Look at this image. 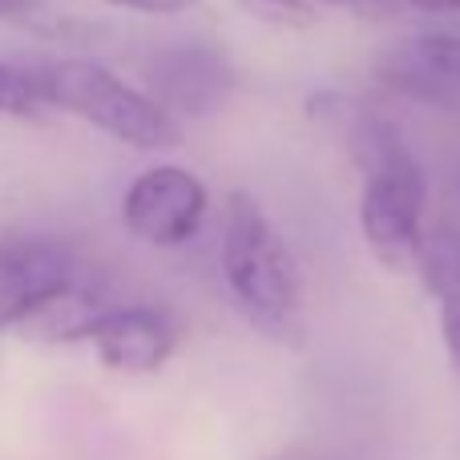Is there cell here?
Masks as SVG:
<instances>
[{
  "instance_id": "obj_10",
  "label": "cell",
  "mask_w": 460,
  "mask_h": 460,
  "mask_svg": "<svg viewBox=\"0 0 460 460\" xmlns=\"http://www.w3.org/2000/svg\"><path fill=\"white\" fill-rule=\"evenodd\" d=\"M246 16L259 24H275V29H311L319 24V13L307 0H238Z\"/></svg>"
},
{
  "instance_id": "obj_7",
  "label": "cell",
  "mask_w": 460,
  "mask_h": 460,
  "mask_svg": "<svg viewBox=\"0 0 460 460\" xmlns=\"http://www.w3.org/2000/svg\"><path fill=\"white\" fill-rule=\"evenodd\" d=\"M89 343L110 372L154 376L178 351V323L162 307L129 303V307H113Z\"/></svg>"
},
{
  "instance_id": "obj_12",
  "label": "cell",
  "mask_w": 460,
  "mask_h": 460,
  "mask_svg": "<svg viewBox=\"0 0 460 460\" xmlns=\"http://www.w3.org/2000/svg\"><path fill=\"white\" fill-rule=\"evenodd\" d=\"M311 8H315L319 16L323 13H340V16H351V21H388L392 13H396V4L392 0H307Z\"/></svg>"
},
{
  "instance_id": "obj_6",
  "label": "cell",
  "mask_w": 460,
  "mask_h": 460,
  "mask_svg": "<svg viewBox=\"0 0 460 460\" xmlns=\"http://www.w3.org/2000/svg\"><path fill=\"white\" fill-rule=\"evenodd\" d=\"M146 85L170 118H202V113H215L234 93L238 77L223 49L182 40V45H166L150 57Z\"/></svg>"
},
{
  "instance_id": "obj_1",
  "label": "cell",
  "mask_w": 460,
  "mask_h": 460,
  "mask_svg": "<svg viewBox=\"0 0 460 460\" xmlns=\"http://www.w3.org/2000/svg\"><path fill=\"white\" fill-rule=\"evenodd\" d=\"M218 262L230 299L254 332L279 343L303 340V270L279 226L246 190H230L223 202Z\"/></svg>"
},
{
  "instance_id": "obj_13",
  "label": "cell",
  "mask_w": 460,
  "mask_h": 460,
  "mask_svg": "<svg viewBox=\"0 0 460 460\" xmlns=\"http://www.w3.org/2000/svg\"><path fill=\"white\" fill-rule=\"evenodd\" d=\"M102 4L142 13V16H178V13H190L199 0H102Z\"/></svg>"
},
{
  "instance_id": "obj_15",
  "label": "cell",
  "mask_w": 460,
  "mask_h": 460,
  "mask_svg": "<svg viewBox=\"0 0 460 460\" xmlns=\"http://www.w3.org/2000/svg\"><path fill=\"white\" fill-rule=\"evenodd\" d=\"M262 460H335V456H327V453H315V448H283V453H275V456H262Z\"/></svg>"
},
{
  "instance_id": "obj_2",
  "label": "cell",
  "mask_w": 460,
  "mask_h": 460,
  "mask_svg": "<svg viewBox=\"0 0 460 460\" xmlns=\"http://www.w3.org/2000/svg\"><path fill=\"white\" fill-rule=\"evenodd\" d=\"M37 85L40 105L65 110L85 126L102 129L105 137L129 146V150H170L182 142L178 118H170L146 89H134L113 69L85 57H61L53 65H40L29 73Z\"/></svg>"
},
{
  "instance_id": "obj_4",
  "label": "cell",
  "mask_w": 460,
  "mask_h": 460,
  "mask_svg": "<svg viewBox=\"0 0 460 460\" xmlns=\"http://www.w3.org/2000/svg\"><path fill=\"white\" fill-rule=\"evenodd\" d=\"M384 89L432 110H460V32L424 29L396 37L372 61Z\"/></svg>"
},
{
  "instance_id": "obj_14",
  "label": "cell",
  "mask_w": 460,
  "mask_h": 460,
  "mask_svg": "<svg viewBox=\"0 0 460 460\" xmlns=\"http://www.w3.org/2000/svg\"><path fill=\"white\" fill-rule=\"evenodd\" d=\"M392 4H412L424 13H460V0H392Z\"/></svg>"
},
{
  "instance_id": "obj_8",
  "label": "cell",
  "mask_w": 460,
  "mask_h": 460,
  "mask_svg": "<svg viewBox=\"0 0 460 460\" xmlns=\"http://www.w3.org/2000/svg\"><path fill=\"white\" fill-rule=\"evenodd\" d=\"M113 307H118V303H110L102 287H93L81 275V279H73L69 287H61L53 299L40 303L16 332L32 343H53V348L57 343H89L93 332L102 327V319L110 315Z\"/></svg>"
},
{
  "instance_id": "obj_3",
  "label": "cell",
  "mask_w": 460,
  "mask_h": 460,
  "mask_svg": "<svg viewBox=\"0 0 460 460\" xmlns=\"http://www.w3.org/2000/svg\"><path fill=\"white\" fill-rule=\"evenodd\" d=\"M210 215V190L194 170L158 162L142 170L121 194V223L146 246L174 251L199 238Z\"/></svg>"
},
{
  "instance_id": "obj_5",
  "label": "cell",
  "mask_w": 460,
  "mask_h": 460,
  "mask_svg": "<svg viewBox=\"0 0 460 460\" xmlns=\"http://www.w3.org/2000/svg\"><path fill=\"white\" fill-rule=\"evenodd\" d=\"M81 279L73 246L49 234L0 238V332H16L45 299Z\"/></svg>"
},
{
  "instance_id": "obj_16",
  "label": "cell",
  "mask_w": 460,
  "mask_h": 460,
  "mask_svg": "<svg viewBox=\"0 0 460 460\" xmlns=\"http://www.w3.org/2000/svg\"><path fill=\"white\" fill-rule=\"evenodd\" d=\"M32 0H0V16H8V13H21V8H29Z\"/></svg>"
},
{
  "instance_id": "obj_11",
  "label": "cell",
  "mask_w": 460,
  "mask_h": 460,
  "mask_svg": "<svg viewBox=\"0 0 460 460\" xmlns=\"http://www.w3.org/2000/svg\"><path fill=\"white\" fill-rule=\"evenodd\" d=\"M0 113H8V118H32V121L45 113L32 77L4 61H0Z\"/></svg>"
},
{
  "instance_id": "obj_9",
  "label": "cell",
  "mask_w": 460,
  "mask_h": 460,
  "mask_svg": "<svg viewBox=\"0 0 460 460\" xmlns=\"http://www.w3.org/2000/svg\"><path fill=\"white\" fill-rule=\"evenodd\" d=\"M416 270L424 279V291L437 299L440 311V340H445V356L453 364V376L460 380V234L448 226L429 230L420 246Z\"/></svg>"
}]
</instances>
